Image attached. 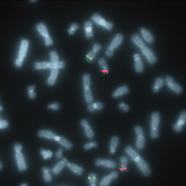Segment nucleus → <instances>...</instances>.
Instances as JSON below:
<instances>
[{
	"instance_id": "f257e3e1",
	"label": "nucleus",
	"mask_w": 186,
	"mask_h": 186,
	"mask_svg": "<svg viewBox=\"0 0 186 186\" xmlns=\"http://www.w3.org/2000/svg\"><path fill=\"white\" fill-rule=\"evenodd\" d=\"M160 122V114L158 112L153 113L150 117V135L152 139H156L159 137Z\"/></svg>"
},
{
	"instance_id": "f03ea898",
	"label": "nucleus",
	"mask_w": 186,
	"mask_h": 186,
	"mask_svg": "<svg viewBox=\"0 0 186 186\" xmlns=\"http://www.w3.org/2000/svg\"><path fill=\"white\" fill-rule=\"evenodd\" d=\"M91 20L93 23L107 31H111L114 27V24L112 22L107 21L101 15L97 13L92 15Z\"/></svg>"
},
{
	"instance_id": "7ed1b4c3",
	"label": "nucleus",
	"mask_w": 186,
	"mask_h": 186,
	"mask_svg": "<svg viewBox=\"0 0 186 186\" xmlns=\"http://www.w3.org/2000/svg\"><path fill=\"white\" fill-rule=\"evenodd\" d=\"M165 83L170 90L177 94H180L183 91V88L171 76H167L165 80Z\"/></svg>"
},
{
	"instance_id": "20e7f679",
	"label": "nucleus",
	"mask_w": 186,
	"mask_h": 186,
	"mask_svg": "<svg viewBox=\"0 0 186 186\" xmlns=\"http://www.w3.org/2000/svg\"><path fill=\"white\" fill-rule=\"evenodd\" d=\"M141 53L146 58L148 63L150 64H155L157 61V58L151 49L145 46L140 49Z\"/></svg>"
},
{
	"instance_id": "39448f33",
	"label": "nucleus",
	"mask_w": 186,
	"mask_h": 186,
	"mask_svg": "<svg viewBox=\"0 0 186 186\" xmlns=\"http://www.w3.org/2000/svg\"><path fill=\"white\" fill-rule=\"evenodd\" d=\"M186 122V113L185 111H183L179 114L177 120L174 124L173 128L174 131L178 133L181 132L184 129Z\"/></svg>"
},
{
	"instance_id": "423d86ee",
	"label": "nucleus",
	"mask_w": 186,
	"mask_h": 186,
	"mask_svg": "<svg viewBox=\"0 0 186 186\" xmlns=\"http://www.w3.org/2000/svg\"><path fill=\"white\" fill-rule=\"evenodd\" d=\"M15 157L16 160L17 167L20 171H26L27 168L26 160L23 154L21 152L15 153Z\"/></svg>"
},
{
	"instance_id": "0eeeda50",
	"label": "nucleus",
	"mask_w": 186,
	"mask_h": 186,
	"mask_svg": "<svg viewBox=\"0 0 186 186\" xmlns=\"http://www.w3.org/2000/svg\"><path fill=\"white\" fill-rule=\"evenodd\" d=\"M136 164L140 171L145 176H148L151 174V170L147 162L142 157Z\"/></svg>"
},
{
	"instance_id": "6e6552de",
	"label": "nucleus",
	"mask_w": 186,
	"mask_h": 186,
	"mask_svg": "<svg viewBox=\"0 0 186 186\" xmlns=\"http://www.w3.org/2000/svg\"><path fill=\"white\" fill-rule=\"evenodd\" d=\"M80 123L84 129V132L87 138L89 139H93L94 138L95 133L88 120L86 119L83 120Z\"/></svg>"
},
{
	"instance_id": "1a4fd4ad",
	"label": "nucleus",
	"mask_w": 186,
	"mask_h": 186,
	"mask_svg": "<svg viewBox=\"0 0 186 186\" xmlns=\"http://www.w3.org/2000/svg\"><path fill=\"white\" fill-rule=\"evenodd\" d=\"M124 151L130 159L136 163H137L142 158L138 151L131 146H127L124 149Z\"/></svg>"
},
{
	"instance_id": "9d476101",
	"label": "nucleus",
	"mask_w": 186,
	"mask_h": 186,
	"mask_svg": "<svg viewBox=\"0 0 186 186\" xmlns=\"http://www.w3.org/2000/svg\"><path fill=\"white\" fill-rule=\"evenodd\" d=\"M133 59L134 69L136 72L138 73H141L144 69V66L140 55L138 53L134 54L133 55Z\"/></svg>"
},
{
	"instance_id": "9b49d317",
	"label": "nucleus",
	"mask_w": 186,
	"mask_h": 186,
	"mask_svg": "<svg viewBox=\"0 0 186 186\" xmlns=\"http://www.w3.org/2000/svg\"><path fill=\"white\" fill-rule=\"evenodd\" d=\"M124 39L123 35L120 33H118L116 34L113 39L111 42L108 47L112 49V50H115L116 49L118 48L121 44L122 43Z\"/></svg>"
},
{
	"instance_id": "f8f14e48",
	"label": "nucleus",
	"mask_w": 186,
	"mask_h": 186,
	"mask_svg": "<svg viewBox=\"0 0 186 186\" xmlns=\"http://www.w3.org/2000/svg\"><path fill=\"white\" fill-rule=\"evenodd\" d=\"M140 33L143 39L146 43L149 44L154 43L155 39L151 32L145 28L142 27L140 29Z\"/></svg>"
},
{
	"instance_id": "ddd939ff",
	"label": "nucleus",
	"mask_w": 186,
	"mask_h": 186,
	"mask_svg": "<svg viewBox=\"0 0 186 186\" xmlns=\"http://www.w3.org/2000/svg\"><path fill=\"white\" fill-rule=\"evenodd\" d=\"M130 89L127 86L124 85L118 87L113 92L112 96L115 98H118L129 93Z\"/></svg>"
},
{
	"instance_id": "4468645a",
	"label": "nucleus",
	"mask_w": 186,
	"mask_h": 186,
	"mask_svg": "<svg viewBox=\"0 0 186 186\" xmlns=\"http://www.w3.org/2000/svg\"><path fill=\"white\" fill-rule=\"evenodd\" d=\"M93 22L91 21H87L84 23V28L85 36L88 39H91L94 36L93 32Z\"/></svg>"
},
{
	"instance_id": "2eb2a0df",
	"label": "nucleus",
	"mask_w": 186,
	"mask_h": 186,
	"mask_svg": "<svg viewBox=\"0 0 186 186\" xmlns=\"http://www.w3.org/2000/svg\"><path fill=\"white\" fill-rule=\"evenodd\" d=\"M120 143V138L117 136H114L111 139L109 145V152L111 154H114L117 151Z\"/></svg>"
},
{
	"instance_id": "dca6fc26",
	"label": "nucleus",
	"mask_w": 186,
	"mask_h": 186,
	"mask_svg": "<svg viewBox=\"0 0 186 186\" xmlns=\"http://www.w3.org/2000/svg\"><path fill=\"white\" fill-rule=\"evenodd\" d=\"M38 135L41 138H45L47 139L53 140L55 139L57 135L55 133L50 131L47 130H41L39 131L38 133Z\"/></svg>"
},
{
	"instance_id": "f3484780",
	"label": "nucleus",
	"mask_w": 186,
	"mask_h": 186,
	"mask_svg": "<svg viewBox=\"0 0 186 186\" xmlns=\"http://www.w3.org/2000/svg\"><path fill=\"white\" fill-rule=\"evenodd\" d=\"M165 84L164 79L161 77H158L156 79L153 85L152 90L153 92L157 93L163 86Z\"/></svg>"
},
{
	"instance_id": "a211bd4d",
	"label": "nucleus",
	"mask_w": 186,
	"mask_h": 186,
	"mask_svg": "<svg viewBox=\"0 0 186 186\" xmlns=\"http://www.w3.org/2000/svg\"><path fill=\"white\" fill-rule=\"evenodd\" d=\"M104 108V105L100 102H95L89 104L88 106V111L90 113H93L95 111H100Z\"/></svg>"
},
{
	"instance_id": "6ab92c4d",
	"label": "nucleus",
	"mask_w": 186,
	"mask_h": 186,
	"mask_svg": "<svg viewBox=\"0 0 186 186\" xmlns=\"http://www.w3.org/2000/svg\"><path fill=\"white\" fill-rule=\"evenodd\" d=\"M131 39L133 43L140 49L146 46L143 39L138 34H133L132 35Z\"/></svg>"
},
{
	"instance_id": "aec40b11",
	"label": "nucleus",
	"mask_w": 186,
	"mask_h": 186,
	"mask_svg": "<svg viewBox=\"0 0 186 186\" xmlns=\"http://www.w3.org/2000/svg\"><path fill=\"white\" fill-rule=\"evenodd\" d=\"M66 166V162L64 160L60 161L55 165L51 170L53 174L55 175H58L62 171Z\"/></svg>"
},
{
	"instance_id": "412c9836",
	"label": "nucleus",
	"mask_w": 186,
	"mask_h": 186,
	"mask_svg": "<svg viewBox=\"0 0 186 186\" xmlns=\"http://www.w3.org/2000/svg\"><path fill=\"white\" fill-rule=\"evenodd\" d=\"M59 69H53L51 70V74L47 80V84L52 86L55 84L59 74Z\"/></svg>"
},
{
	"instance_id": "4be33fe9",
	"label": "nucleus",
	"mask_w": 186,
	"mask_h": 186,
	"mask_svg": "<svg viewBox=\"0 0 186 186\" xmlns=\"http://www.w3.org/2000/svg\"><path fill=\"white\" fill-rule=\"evenodd\" d=\"M71 170V171L75 174L77 175H81L84 172V169L82 167L75 163H71L69 167H68Z\"/></svg>"
},
{
	"instance_id": "5701e85b",
	"label": "nucleus",
	"mask_w": 186,
	"mask_h": 186,
	"mask_svg": "<svg viewBox=\"0 0 186 186\" xmlns=\"http://www.w3.org/2000/svg\"><path fill=\"white\" fill-rule=\"evenodd\" d=\"M146 140L144 135L137 136L136 146L138 150H142L145 147Z\"/></svg>"
},
{
	"instance_id": "b1692460",
	"label": "nucleus",
	"mask_w": 186,
	"mask_h": 186,
	"mask_svg": "<svg viewBox=\"0 0 186 186\" xmlns=\"http://www.w3.org/2000/svg\"><path fill=\"white\" fill-rule=\"evenodd\" d=\"M117 163L109 159H102V166L109 169H114L117 167Z\"/></svg>"
},
{
	"instance_id": "393cba45",
	"label": "nucleus",
	"mask_w": 186,
	"mask_h": 186,
	"mask_svg": "<svg viewBox=\"0 0 186 186\" xmlns=\"http://www.w3.org/2000/svg\"><path fill=\"white\" fill-rule=\"evenodd\" d=\"M47 66L48 68L51 69H58L62 68L65 67V63L63 61H59L57 62H49L47 63Z\"/></svg>"
},
{
	"instance_id": "a878e982",
	"label": "nucleus",
	"mask_w": 186,
	"mask_h": 186,
	"mask_svg": "<svg viewBox=\"0 0 186 186\" xmlns=\"http://www.w3.org/2000/svg\"><path fill=\"white\" fill-rule=\"evenodd\" d=\"M84 97L86 103L92 104L93 102V96L90 88L84 89Z\"/></svg>"
},
{
	"instance_id": "bb28decb",
	"label": "nucleus",
	"mask_w": 186,
	"mask_h": 186,
	"mask_svg": "<svg viewBox=\"0 0 186 186\" xmlns=\"http://www.w3.org/2000/svg\"><path fill=\"white\" fill-rule=\"evenodd\" d=\"M83 84L84 89L90 88L91 80L90 75L89 74H84L82 76Z\"/></svg>"
},
{
	"instance_id": "cd10ccee",
	"label": "nucleus",
	"mask_w": 186,
	"mask_h": 186,
	"mask_svg": "<svg viewBox=\"0 0 186 186\" xmlns=\"http://www.w3.org/2000/svg\"><path fill=\"white\" fill-rule=\"evenodd\" d=\"M58 143L60 144L61 146L67 150H71L73 147L72 143L63 137L61 136L60 139Z\"/></svg>"
},
{
	"instance_id": "c85d7f7f",
	"label": "nucleus",
	"mask_w": 186,
	"mask_h": 186,
	"mask_svg": "<svg viewBox=\"0 0 186 186\" xmlns=\"http://www.w3.org/2000/svg\"><path fill=\"white\" fill-rule=\"evenodd\" d=\"M98 63L103 72L104 73L108 72L109 70V66L105 59L103 58H100L98 60Z\"/></svg>"
},
{
	"instance_id": "c756f323",
	"label": "nucleus",
	"mask_w": 186,
	"mask_h": 186,
	"mask_svg": "<svg viewBox=\"0 0 186 186\" xmlns=\"http://www.w3.org/2000/svg\"><path fill=\"white\" fill-rule=\"evenodd\" d=\"M120 165L121 171H126L128 164V159L127 157L122 156L120 158Z\"/></svg>"
},
{
	"instance_id": "7c9ffc66",
	"label": "nucleus",
	"mask_w": 186,
	"mask_h": 186,
	"mask_svg": "<svg viewBox=\"0 0 186 186\" xmlns=\"http://www.w3.org/2000/svg\"><path fill=\"white\" fill-rule=\"evenodd\" d=\"M88 182L91 186H96L97 182V175L93 173L90 174L88 176Z\"/></svg>"
},
{
	"instance_id": "2f4dec72",
	"label": "nucleus",
	"mask_w": 186,
	"mask_h": 186,
	"mask_svg": "<svg viewBox=\"0 0 186 186\" xmlns=\"http://www.w3.org/2000/svg\"><path fill=\"white\" fill-rule=\"evenodd\" d=\"M112 179L109 175H106L104 177L100 182V185L101 186H109L111 183Z\"/></svg>"
},
{
	"instance_id": "473e14b6",
	"label": "nucleus",
	"mask_w": 186,
	"mask_h": 186,
	"mask_svg": "<svg viewBox=\"0 0 186 186\" xmlns=\"http://www.w3.org/2000/svg\"><path fill=\"white\" fill-rule=\"evenodd\" d=\"M40 154L44 160L50 159L53 155L52 151L48 150L42 149L41 150Z\"/></svg>"
},
{
	"instance_id": "72a5a7b5",
	"label": "nucleus",
	"mask_w": 186,
	"mask_h": 186,
	"mask_svg": "<svg viewBox=\"0 0 186 186\" xmlns=\"http://www.w3.org/2000/svg\"><path fill=\"white\" fill-rule=\"evenodd\" d=\"M97 146V143L95 141H92L86 143L84 146V149L85 150H89L95 148Z\"/></svg>"
},
{
	"instance_id": "f704fd0d",
	"label": "nucleus",
	"mask_w": 186,
	"mask_h": 186,
	"mask_svg": "<svg viewBox=\"0 0 186 186\" xmlns=\"http://www.w3.org/2000/svg\"><path fill=\"white\" fill-rule=\"evenodd\" d=\"M97 55V54L91 50L87 54L86 59L87 61L89 62H92L95 59Z\"/></svg>"
},
{
	"instance_id": "c9c22d12",
	"label": "nucleus",
	"mask_w": 186,
	"mask_h": 186,
	"mask_svg": "<svg viewBox=\"0 0 186 186\" xmlns=\"http://www.w3.org/2000/svg\"><path fill=\"white\" fill-rule=\"evenodd\" d=\"M79 25L76 23H73L71 25V26L70 28L68 30V33L71 35H73L74 34L75 32L76 31H77V29L79 28Z\"/></svg>"
},
{
	"instance_id": "e433bc0d",
	"label": "nucleus",
	"mask_w": 186,
	"mask_h": 186,
	"mask_svg": "<svg viewBox=\"0 0 186 186\" xmlns=\"http://www.w3.org/2000/svg\"><path fill=\"white\" fill-rule=\"evenodd\" d=\"M118 108L121 110L126 113L129 112L130 109L129 105L123 102L120 103L118 105Z\"/></svg>"
},
{
	"instance_id": "4c0bfd02",
	"label": "nucleus",
	"mask_w": 186,
	"mask_h": 186,
	"mask_svg": "<svg viewBox=\"0 0 186 186\" xmlns=\"http://www.w3.org/2000/svg\"><path fill=\"white\" fill-rule=\"evenodd\" d=\"M51 57V61L53 62H57L59 61V57L55 51H50V52Z\"/></svg>"
},
{
	"instance_id": "58836bf2",
	"label": "nucleus",
	"mask_w": 186,
	"mask_h": 186,
	"mask_svg": "<svg viewBox=\"0 0 186 186\" xmlns=\"http://www.w3.org/2000/svg\"><path fill=\"white\" fill-rule=\"evenodd\" d=\"M50 172L43 173L44 180L47 183H50L52 180V177Z\"/></svg>"
},
{
	"instance_id": "ea45409f",
	"label": "nucleus",
	"mask_w": 186,
	"mask_h": 186,
	"mask_svg": "<svg viewBox=\"0 0 186 186\" xmlns=\"http://www.w3.org/2000/svg\"><path fill=\"white\" fill-rule=\"evenodd\" d=\"M102 47L101 45L98 43H95L92 46L91 50L96 54H97L101 50Z\"/></svg>"
},
{
	"instance_id": "a19ab883",
	"label": "nucleus",
	"mask_w": 186,
	"mask_h": 186,
	"mask_svg": "<svg viewBox=\"0 0 186 186\" xmlns=\"http://www.w3.org/2000/svg\"><path fill=\"white\" fill-rule=\"evenodd\" d=\"M26 40V39H24L23 40H22L21 42L20 48L19 52V56H18V58H19V59H20V58H23V59H24V58L22 57V54H23V50L24 49Z\"/></svg>"
},
{
	"instance_id": "79ce46f5",
	"label": "nucleus",
	"mask_w": 186,
	"mask_h": 186,
	"mask_svg": "<svg viewBox=\"0 0 186 186\" xmlns=\"http://www.w3.org/2000/svg\"><path fill=\"white\" fill-rule=\"evenodd\" d=\"M134 131L137 136L144 135V131L143 129L141 126H136L134 128Z\"/></svg>"
},
{
	"instance_id": "37998d69",
	"label": "nucleus",
	"mask_w": 186,
	"mask_h": 186,
	"mask_svg": "<svg viewBox=\"0 0 186 186\" xmlns=\"http://www.w3.org/2000/svg\"><path fill=\"white\" fill-rule=\"evenodd\" d=\"M114 50L108 47L105 51V55L107 57H111L114 55Z\"/></svg>"
},
{
	"instance_id": "c03bdc74",
	"label": "nucleus",
	"mask_w": 186,
	"mask_h": 186,
	"mask_svg": "<svg viewBox=\"0 0 186 186\" xmlns=\"http://www.w3.org/2000/svg\"><path fill=\"white\" fill-rule=\"evenodd\" d=\"M48 108L54 110H58L60 109V105L57 103H55L49 105Z\"/></svg>"
},
{
	"instance_id": "a18cd8bd",
	"label": "nucleus",
	"mask_w": 186,
	"mask_h": 186,
	"mask_svg": "<svg viewBox=\"0 0 186 186\" xmlns=\"http://www.w3.org/2000/svg\"><path fill=\"white\" fill-rule=\"evenodd\" d=\"M22 146L21 144H15L14 146V150L15 153H19L21 152L22 150Z\"/></svg>"
},
{
	"instance_id": "49530a36",
	"label": "nucleus",
	"mask_w": 186,
	"mask_h": 186,
	"mask_svg": "<svg viewBox=\"0 0 186 186\" xmlns=\"http://www.w3.org/2000/svg\"><path fill=\"white\" fill-rule=\"evenodd\" d=\"M8 126V122L6 120H1L0 121V128L5 129Z\"/></svg>"
},
{
	"instance_id": "de8ad7c7",
	"label": "nucleus",
	"mask_w": 186,
	"mask_h": 186,
	"mask_svg": "<svg viewBox=\"0 0 186 186\" xmlns=\"http://www.w3.org/2000/svg\"><path fill=\"white\" fill-rule=\"evenodd\" d=\"M63 149L62 148L59 149L55 154V156L57 159H60L62 157Z\"/></svg>"
},
{
	"instance_id": "09e8293b",
	"label": "nucleus",
	"mask_w": 186,
	"mask_h": 186,
	"mask_svg": "<svg viewBox=\"0 0 186 186\" xmlns=\"http://www.w3.org/2000/svg\"><path fill=\"white\" fill-rule=\"evenodd\" d=\"M109 176L111 178L112 180L118 178L119 176L118 173L116 171H113L109 174Z\"/></svg>"
},
{
	"instance_id": "8fccbe9b",
	"label": "nucleus",
	"mask_w": 186,
	"mask_h": 186,
	"mask_svg": "<svg viewBox=\"0 0 186 186\" xmlns=\"http://www.w3.org/2000/svg\"><path fill=\"white\" fill-rule=\"evenodd\" d=\"M29 44V40L28 39L26 40V43H25L24 49L23 54H22V57L24 58L26 56V53Z\"/></svg>"
},
{
	"instance_id": "3c124183",
	"label": "nucleus",
	"mask_w": 186,
	"mask_h": 186,
	"mask_svg": "<svg viewBox=\"0 0 186 186\" xmlns=\"http://www.w3.org/2000/svg\"><path fill=\"white\" fill-rule=\"evenodd\" d=\"M37 29L38 31H39V32H40L42 36H44L46 34L45 33L44 31H43V30H42V29L40 25L37 24Z\"/></svg>"
},
{
	"instance_id": "603ef678",
	"label": "nucleus",
	"mask_w": 186,
	"mask_h": 186,
	"mask_svg": "<svg viewBox=\"0 0 186 186\" xmlns=\"http://www.w3.org/2000/svg\"><path fill=\"white\" fill-rule=\"evenodd\" d=\"M102 159H96L95 161V165L97 167H102Z\"/></svg>"
},
{
	"instance_id": "864d4df0",
	"label": "nucleus",
	"mask_w": 186,
	"mask_h": 186,
	"mask_svg": "<svg viewBox=\"0 0 186 186\" xmlns=\"http://www.w3.org/2000/svg\"><path fill=\"white\" fill-rule=\"evenodd\" d=\"M39 25H40L42 30H43V31H44L45 33L46 34H48V31H47V29L46 28V26L44 25L42 23V22H41Z\"/></svg>"
},
{
	"instance_id": "5fc2aeb1",
	"label": "nucleus",
	"mask_w": 186,
	"mask_h": 186,
	"mask_svg": "<svg viewBox=\"0 0 186 186\" xmlns=\"http://www.w3.org/2000/svg\"><path fill=\"white\" fill-rule=\"evenodd\" d=\"M29 97L30 99H34L36 97V94L34 91L28 92Z\"/></svg>"
},
{
	"instance_id": "6e6d98bb",
	"label": "nucleus",
	"mask_w": 186,
	"mask_h": 186,
	"mask_svg": "<svg viewBox=\"0 0 186 186\" xmlns=\"http://www.w3.org/2000/svg\"><path fill=\"white\" fill-rule=\"evenodd\" d=\"M35 86H30L28 88V92H33L34 91V89H35Z\"/></svg>"
},
{
	"instance_id": "4d7b16f0",
	"label": "nucleus",
	"mask_w": 186,
	"mask_h": 186,
	"mask_svg": "<svg viewBox=\"0 0 186 186\" xmlns=\"http://www.w3.org/2000/svg\"><path fill=\"white\" fill-rule=\"evenodd\" d=\"M50 169L48 167H44L42 169V172L43 173L50 172Z\"/></svg>"
},
{
	"instance_id": "13d9d810",
	"label": "nucleus",
	"mask_w": 186,
	"mask_h": 186,
	"mask_svg": "<svg viewBox=\"0 0 186 186\" xmlns=\"http://www.w3.org/2000/svg\"><path fill=\"white\" fill-rule=\"evenodd\" d=\"M48 39L49 43L51 45H53V41L52 39H51V37L49 35H48Z\"/></svg>"
},
{
	"instance_id": "bf43d9fd",
	"label": "nucleus",
	"mask_w": 186,
	"mask_h": 186,
	"mask_svg": "<svg viewBox=\"0 0 186 186\" xmlns=\"http://www.w3.org/2000/svg\"><path fill=\"white\" fill-rule=\"evenodd\" d=\"M45 41L46 45L47 46L50 45L49 43L48 38H44Z\"/></svg>"
},
{
	"instance_id": "052dcab7",
	"label": "nucleus",
	"mask_w": 186,
	"mask_h": 186,
	"mask_svg": "<svg viewBox=\"0 0 186 186\" xmlns=\"http://www.w3.org/2000/svg\"><path fill=\"white\" fill-rule=\"evenodd\" d=\"M19 59H18H18H17L16 61V62H15V65H16L17 66H18V64H19Z\"/></svg>"
},
{
	"instance_id": "680f3d73",
	"label": "nucleus",
	"mask_w": 186,
	"mask_h": 186,
	"mask_svg": "<svg viewBox=\"0 0 186 186\" xmlns=\"http://www.w3.org/2000/svg\"><path fill=\"white\" fill-rule=\"evenodd\" d=\"M27 185H28L27 184H26V183H25V184H24H24H22L21 185V186H27Z\"/></svg>"
},
{
	"instance_id": "e2e57ef3",
	"label": "nucleus",
	"mask_w": 186,
	"mask_h": 186,
	"mask_svg": "<svg viewBox=\"0 0 186 186\" xmlns=\"http://www.w3.org/2000/svg\"><path fill=\"white\" fill-rule=\"evenodd\" d=\"M0 109H1V111H2L3 110V108L2 106H1V107H0Z\"/></svg>"
},
{
	"instance_id": "0e129e2a",
	"label": "nucleus",
	"mask_w": 186,
	"mask_h": 186,
	"mask_svg": "<svg viewBox=\"0 0 186 186\" xmlns=\"http://www.w3.org/2000/svg\"><path fill=\"white\" fill-rule=\"evenodd\" d=\"M2 168V165H1V169Z\"/></svg>"
}]
</instances>
